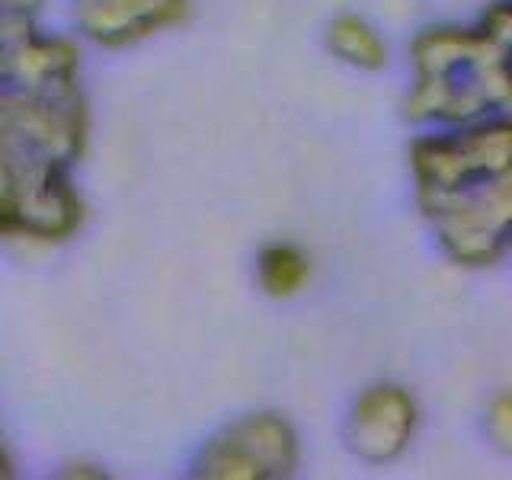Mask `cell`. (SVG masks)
Listing matches in <instances>:
<instances>
[{
  "mask_svg": "<svg viewBox=\"0 0 512 480\" xmlns=\"http://www.w3.org/2000/svg\"><path fill=\"white\" fill-rule=\"evenodd\" d=\"M263 276H266V285H269V292H292V288L301 282L304 276V266L298 260V253L292 250H272L266 256V263H263Z\"/></svg>",
  "mask_w": 512,
  "mask_h": 480,
  "instance_id": "cell-1",
  "label": "cell"
},
{
  "mask_svg": "<svg viewBox=\"0 0 512 480\" xmlns=\"http://www.w3.org/2000/svg\"><path fill=\"white\" fill-rule=\"evenodd\" d=\"M4 474H7V458L0 455V477H4Z\"/></svg>",
  "mask_w": 512,
  "mask_h": 480,
  "instance_id": "cell-2",
  "label": "cell"
}]
</instances>
